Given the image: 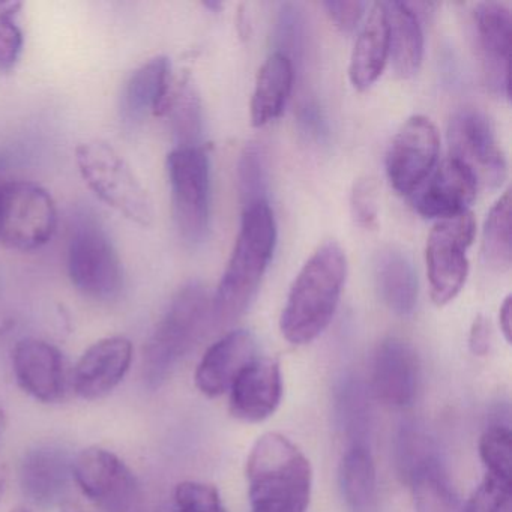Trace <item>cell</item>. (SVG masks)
Returning <instances> with one entry per match:
<instances>
[{
	"instance_id": "cell-45",
	"label": "cell",
	"mask_w": 512,
	"mask_h": 512,
	"mask_svg": "<svg viewBox=\"0 0 512 512\" xmlns=\"http://www.w3.org/2000/svg\"><path fill=\"white\" fill-rule=\"evenodd\" d=\"M4 412H2V409H0V436H2V431H4Z\"/></svg>"
},
{
	"instance_id": "cell-27",
	"label": "cell",
	"mask_w": 512,
	"mask_h": 512,
	"mask_svg": "<svg viewBox=\"0 0 512 512\" xmlns=\"http://www.w3.org/2000/svg\"><path fill=\"white\" fill-rule=\"evenodd\" d=\"M511 193L506 191L488 212L482 230V257L491 271L506 272L511 268Z\"/></svg>"
},
{
	"instance_id": "cell-11",
	"label": "cell",
	"mask_w": 512,
	"mask_h": 512,
	"mask_svg": "<svg viewBox=\"0 0 512 512\" xmlns=\"http://www.w3.org/2000/svg\"><path fill=\"white\" fill-rule=\"evenodd\" d=\"M436 125L425 116L407 119L386 152V175L400 194H412L433 172L439 157Z\"/></svg>"
},
{
	"instance_id": "cell-34",
	"label": "cell",
	"mask_w": 512,
	"mask_h": 512,
	"mask_svg": "<svg viewBox=\"0 0 512 512\" xmlns=\"http://www.w3.org/2000/svg\"><path fill=\"white\" fill-rule=\"evenodd\" d=\"M364 389L356 382H349L341 389L340 418L350 443H367L368 406Z\"/></svg>"
},
{
	"instance_id": "cell-6",
	"label": "cell",
	"mask_w": 512,
	"mask_h": 512,
	"mask_svg": "<svg viewBox=\"0 0 512 512\" xmlns=\"http://www.w3.org/2000/svg\"><path fill=\"white\" fill-rule=\"evenodd\" d=\"M68 274L86 298L110 302L124 290V269L118 251L95 215L83 212L71 226Z\"/></svg>"
},
{
	"instance_id": "cell-23",
	"label": "cell",
	"mask_w": 512,
	"mask_h": 512,
	"mask_svg": "<svg viewBox=\"0 0 512 512\" xmlns=\"http://www.w3.org/2000/svg\"><path fill=\"white\" fill-rule=\"evenodd\" d=\"M374 281L383 304L397 314L410 316L418 301V277L409 257L395 248H385L374 259Z\"/></svg>"
},
{
	"instance_id": "cell-36",
	"label": "cell",
	"mask_w": 512,
	"mask_h": 512,
	"mask_svg": "<svg viewBox=\"0 0 512 512\" xmlns=\"http://www.w3.org/2000/svg\"><path fill=\"white\" fill-rule=\"evenodd\" d=\"M176 512H227L217 488L197 481H185L175 490Z\"/></svg>"
},
{
	"instance_id": "cell-28",
	"label": "cell",
	"mask_w": 512,
	"mask_h": 512,
	"mask_svg": "<svg viewBox=\"0 0 512 512\" xmlns=\"http://www.w3.org/2000/svg\"><path fill=\"white\" fill-rule=\"evenodd\" d=\"M164 116H169L176 146H199L202 136V104L190 80L173 83Z\"/></svg>"
},
{
	"instance_id": "cell-7",
	"label": "cell",
	"mask_w": 512,
	"mask_h": 512,
	"mask_svg": "<svg viewBox=\"0 0 512 512\" xmlns=\"http://www.w3.org/2000/svg\"><path fill=\"white\" fill-rule=\"evenodd\" d=\"M173 217L179 235L199 244L208 235L211 217V169L202 146H176L167 155Z\"/></svg>"
},
{
	"instance_id": "cell-5",
	"label": "cell",
	"mask_w": 512,
	"mask_h": 512,
	"mask_svg": "<svg viewBox=\"0 0 512 512\" xmlns=\"http://www.w3.org/2000/svg\"><path fill=\"white\" fill-rule=\"evenodd\" d=\"M80 175L95 196L137 226L154 221V206L148 191L130 164L103 140L80 143L76 148Z\"/></svg>"
},
{
	"instance_id": "cell-40",
	"label": "cell",
	"mask_w": 512,
	"mask_h": 512,
	"mask_svg": "<svg viewBox=\"0 0 512 512\" xmlns=\"http://www.w3.org/2000/svg\"><path fill=\"white\" fill-rule=\"evenodd\" d=\"M493 341V329L490 320L484 316L475 317L469 334V349L475 356L488 355Z\"/></svg>"
},
{
	"instance_id": "cell-2",
	"label": "cell",
	"mask_w": 512,
	"mask_h": 512,
	"mask_svg": "<svg viewBox=\"0 0 512 512\" xmlns=\"http://www.w3.org/2000/svg\"><path fill=\"white\" fill-rule=\"evenodd\" d=\"M347 275V259L337 242H326L307 260L290 287L280 329L289 343L316 340L331 323Z\"/></svg>"
},
{
	"instance_id": "cell-19",
	"label": "cell",
	"mask_w": 512,
	"mask_h": 512,
	"mask_svg": "<svg viewBox=\"0 0 512 512\" xmlns=\"http://www.w3.org/2000/svg\"><path fill=\"white\" fill-rule=\"evenodd\" d=\"M257 344L251 332L232 331L212 344L194 376L197 389L209 398H217L230 391L242 370L257 358Z\"/></svg>"
},
{
	"instance_id": "cell-9",
	"label": "cell",
	"mask_w": 512,
	"mask_h": 512,
	"mask_svg": "<svg viewBox=\"0 0 512 512\" xmlns=\"http://www.w3.org/2000/svg\"><path fill=\"white\" fill-rule=\"evenodd\" d=\"M469 211L437 221L425 248L427 274L434 304L446 305L463 289L469 274L467 251L475 238Z\"/></svg>"
},
{
	"instance_id": "cell-43",
	"label": "cell",
	"mask_w": 512,
	"mask_h": 512,
	"mask_svg": "<svg viewBox=\"0 0 512 512\" xmlns=\"http://www.w3.org/2000/svg\"><path fill=\"white\" fill-rule=\"evenodd\" d=\"M59 509H61V512H91L83 503L70 499V497L59 503Z\"/></svg>"
},
{
	"instance_id": "cell-3",
	"label": "cell",
	"mask_w": 512,
	"mask_h": 512,
	"mask_svg": "<svg viewBox=\"0 0 512 512\" xmlns=\"http://www.w3.org/2000/svg\"><path fill=\"white\" fill-rule=\"evenodd\" d=\"M251 512H307L313 469L304 452L280 433L257 439L247 460Z\"/></svg>"
},
{
	"instance_id": "cell-22",
	"label": "cell",
	"mask_w": 512,
	"mask_h": 512,
	"mask_svg": "<svg viewBox=\"0 0 512 512\" xmlns=\"http://www.w3.org/2000/svg\"><path fill=\"white\" fill-rule=\"evenodd\" d=\"M389 56L388 22L385 5L376 4L359 32L350 59L349 77L358 91H365L379 79Z\"/></svg>"
},
{
	"instance_id": "cell-12",
	"label": "cell",
	"mask_w": 512,
	"mask_h": 512,
	"mask_svg": "<svg viewBox=\"0 0 512 512\" xmlns=\"http://www.w3.org/2000/svg\"><path fill=\"white\" fill-rule=\"evenodd\" d=\"M73 479L91 502L107 512H121L136 496L137 482L130 467L112 451L98 446L74 458Z\"/></svg>"
},
{
	"instance_id": "cell-37",
	"label": "cell",
	"mask_w": 512,
	"mask_h": 512,
	"mask_svg": "<svg viewBox=\"0 0 512 512\" xmlns=\"http://www.w3.org/2000/svg\"><path fill=\"white\" fill-rule=\"evenodd\" d=\"M463 512H511V484L485 476Z\"/></svg>"
},
{
	"instance_id": "cell-18",
	"label": "cell",
	"mask_w": 512,
	"mask_h": 512,
	"mask_svg": "<svg viewBox=\"0 0 512 512\" xmlns=\"http://www.w3.org/2000/svg\"><path fill=\"white\" fill-rule=\"evenodd\" d=\"M476 191L478 184L472 173L448 158L413 191V206L422 217L443 220L466 212Z\"/></svg>"
},
{
	"instance_id": "cell-26",
	"label": "cell",
	"mask_w": 512,
	"mask_h": 512,
	"mask_svg": "<svg viewBox=\"0 0 512 512\" xmlns=\"http://www.w3.org/2000/svg\"><path fill=\"white\" fill-rule=\"evenodd\" d=\"M340 487L350 512H377V473L367 443H350L340 464Z\"/></svg>"
},
{
	"instance_id": "cell-42",
	"label": "cell",
	"mask_w": 512,
	"mask_h": 512,
	"mask_svg": "<svg viewBox=\"0 0 512 512\" xmlns=\"http://www.w3.org/2000/svg\"><path fill=\"white\" fill-rule=\"evenodd\" d=\"M499 325L500 331H502L503 337L508 343H511L512 335V301L511 296H506L503 304L500 305L499 310Z\"/></svg>"
},
{
	"instance_id": "cell-1",
	"label": "cell",
	"mask_w": 512,
	"mask_h": 512,
	"mask_svg": "<svg viewBox=\"0 0 512 512\" xmlns=\"http://www.w3.org/2000/svg\"><path fill=\"white\" fill-rule=\"evenodd\" d=\"M275 244L277 224L268 202L244 208L235 248L211 301L212 320L217 325H230L250 308L271 262Z\"/></svg>"
},
{
	"instance_id": "cell-38",
	"label": "cell",
	"mask_w": 512,
	"mask_h": 512,
	"mask_svg": "<svg viewBox=\"0 0 512 512\" xmlns=\"http://www.w3.org/2000/svg\"><path fill=\"white\" fill-rule=\"evenodd\" d=\"M352 212L356 223L365 229H373L379 215L376 187L370 179H361L352 191Z\"/></svg>"
},
{
	"instance_id": "cell-20",
	"label": "cell",
	"mask_w": 512,
	"mask_h": 512,
	"mask_svg": "<svg viewBox=\"0 0 512 512\" xmlns=\"http://www.w3.org/2000/svg\"><path fill=\"white\" fill-rule=\"evenodd\" d=\"M73 461L65 449L55 446L29 451L20 464L23 494L35 505L59 506L73 481Z\"/></svg>"
},
{
	"instance_id": "cell-35",
	"label": "cell",
	"mask_w": 512,
	"mask_h": 512,
	"mask_svg": "<svg viewBox=\"0 0 512 512\" xmlns=\"http://www.w3.org/2000/svg\"><path fill=\"white\" fill-rule=\"evenodd\" d=\"M275 40L278 44V53L295 62L304 55L305 23L304 17L295 5L286 4L281 7L277 20Z\"/></svg>"
},
{
	"instance_id": "cell-32",
	"label": "cell",
	"mask_w": 512,
	"mask_h": 512,
	"mask_svg": "<svg viewBox=\"0 0 512 512\" xmlns=\"http://www.w3.org/2000/svg\"><path fill=\"white\" fill-rule=\"evenodd\" d=\"M238 184L244 208L266 202V161L263 149L256 143L245 146L238 161Z\"/></svg>"
},
{
	"instance_id": "cell-8",
	"label": "cell",
	"mask_w": 512,
	"mask_h": 512,
	"mask_svg": "<svg viewBox=\"0 0 512 512\" xmlns=\"http://www.w3.org/2000/svg\"><path fill=\"white\" fill-rule=\"evenodd\" d=\"M58 229V208L49 191L35 182L0 185V242L13 250H40Z\"/></svg>"
},
{
	"instance_id": "cell-44",
	"label": "cell",
	"mask_w": 512,
	"mask_h": 512,
	"mask_svg": "<svg viewBox=\"0 0 512 512\" xmlns=\"http://www.w3.org/2000/svg\"><path fill=\"white\" fill-rule=\"evenodd\" d=\"M205 7H208L209 10L217 11L223 7V4H220V2H206Z\"/></svg>"
},
{
	"instance_id": "cell-41",
	"label": "cell",
	"mask_w": 512,
	"mask_h": 512,
	"mask_svg": "<svg viewBox=\"0 0 512 512\" xmlns=\"http://www.w3.org/2000/svg\"><path fill=\"white\" fill-rule=\"evenodd\" d=\"M301 124L304 125L305 130L310 131L314 136L325 133V121L320 115L319 107L313 106V104H307L301 110Z\"/></svg>"
},
{
	"instance_id": "cell-25",
	"label": "cell",
	"mask_w": 512,
	"mask_h": 512,
	"mask_svg": "<svg viewBox=\"0 0 512 512\" xmlns=\"http://www.w3.org/2000/svg\"><path fill=\"white\" fill-rule=\"evenodd\" d=\"M295 67L289 58L275 52L260 68L251 98V122L263 127L277 119L292 92Z\"/></svg>"
},
{
	"instance_id": "cell-47",
	"label": "cell",
	"mask_w": 512,
	"mask_h": 512,
	"mask_svg": "<svg viewBox=\"0 0 512 512\" xmlns=\"http://www.w3.org/2000/svg\"><path fill=\"white\" fill-rule=\"evenodd\" d=\"M11 512H29L28 509H25V508H17V509H13V511Z\"/></svg>"
},
{
	"instance_id": "cell-15",
	"label": "cell",
	"mask_w": 512,
	"mask_h": 512,
	"mask_svg": "<svg viewBox=\"0 0 512 512\" xmlns=\"http://www.w3.org/2000/svg\"><path fill=\"white\" fill-rule=\"evenodd\" d=\"M476 41L491 91L511 95V10L499 2H482L473 13Z\"/></svg>"
},
{
	"instance_id": "cell-4",
	"label": "cell",
	"mask_w": 512,
	"mask_h": 512,
	"mask_svg": "<svg viewBox=\"0 0 512 512\" xmlns=\"http://www.w3.org/2000/svg\"><path fill=\"white\" fill-rule=\"evenodd\" d=\"M208 290L190 281L176 292L143 349V379L160 388L202 338L212 319Z\"/></svg>"
},
{
	"instance_id": "cell-31",
	"label": "cell",
	"mask_w": 512,
	"mask_h": 512,
	"mask_svg": "<svg viewBox=\"0 0 512 512\" xmlns=\"http://www.w3.org/2000/svg\"><path fill=\"white\" fill-rule=\"evenodd\" d=\"M479 457L487 475L511 484L512 434L506 425H491L479 440Z\"/></svg>"
},
{
	"instance_id": "cell-29",
	"label": "cell",
	"mask_w": 512,
	"mask_h": 512,
	"mask_svg": "<svg viewBox=\"0 0 512 512\" xmlns=\"http://www.w3.org/2000/svg\"><path fill=\"white\" fill-rule=\"evenodd\" d=\"M416 512H463L442 463L419 470L409 479Z\"/></svg>"
},
{
	"instance_id": "cell-13",
	"label": "cell",
	"mask_w": 512,
	"mask_h": 512,
	"mask_svg": "<svg viewBox=\"0 0 512 512\" xmlns=\"http://www.w3.org/2000/svg\"><path fill=\"white\" fill-rule=\"evenodd\" d=\"M418 353L401 338L383 340L376 349L371 368V389L377 400L391 407L413 403L419 388Z\"/></svg>"
},
{
	"instance_id": "cell-14",
	"label": "cell",
	"mask_w": 512,
	"mask_h": 512,
	"mask_svg": "<svg viewBox=\"0 0 512 512\" xmlns=\"http://www.w3.org/2000/svg\"><path fill=\"white\" fill-rule=\"evenodd\" d=\"M13 368L26 394L43 403H58L67 392L64 355L58 347L38 338H25L14 347Z\"/></svg>"
},
{
	"instance_id": "cell-30",
	"label": "cell",
	"mask_w": 512,
	"mask_h": 512,
	"mask_svg": "<svg viewBox=\"0 0 512 512\" xmlns=\"http://www.w3.org/2000/svg\"><path fill=\"white\" fill-rule=\"evenodd\" d=\"M395 460L398 472L404 481H409L419 470L439 464V454L433 440L418 430L415 425H407L398 434L395 443Z\"/></svg>"
},
{
	"instance_id": "cell-17",
	"label": "cell",
	"mask_w": 512,
	"mask_h": 512,
	"mask_svg": "<svg viewBox=\"0 0 512 512\" xmlns=\"http://www.w3.org/2000/svg\"><path fill=\"white\" fill-rule=\"evenodd\" d=\"M283 389L280 362L256 358L230 386V412L239 421H265L280 406Z\"/></svg>"
},
{
	"instance_id": "cell-39",
	"label": "cell",
	"mask_w": 512,
	"mask_h": 512,
	"mask_svg": "<svg viewBox=\"0 0 512 512\" xmlns=\"http://www.w3.org/2000/svg\"><path fill=\"white\" fill-rule=\"evenodd\" d=\"M323 8L338 29L343 32H353L361 23L362 17L365 16L368 4L358 2V0H353V2L344 0V2H325Z\"/></svg>"
},
{
	"instance_id": "cell-46",
	"label": "cell",
	"mask_w": 512,
	"mask_h": 512,
	"mask_svg": "<svg viewBox=\"0 0 512 512\" xmlns=\"http://www.w3.org/2000/svg\"><path fill=\"white\" fill-rule=\"evenodd\" d=\"M4 473L0 472V493H2V490H4Z\"/></svg>"
},
{
	"instance_id": "cell-33",
	"label": "cell",
	"mask_w": 512,
	"mask_h": 512,
	"mask_svg": "<svg viewBox=\"0 0 512 512\" xmlns=\"http://www.w3.org/2000/svg\"><path fill=\"white\" fill-rule=\"evenodd\" d=\"M23 4L19 0H0V70L16 67L25 46L19 19Z\"/></svg>"
},
{
	"instance_id": "cell-16",
	"label": "cell",
	"mask_w": 512,
	"mask_h": 512,
	"mask_svg": "<svg viewBox=\"0 0 512 512\" xmlns=\"http://www.w3.org/2000/svg\"><path fill=\"white\" fill-rule=\"evenodd\" d=\"M133 344L125 337H109L92 344L74 367V391L85 400L110 394L130 371Z\"/></svg>"
},
{
	"instance_id": "cell-24",
	"label": "cell",
	"mask_w": 512,
	"mask_h": 512,
	"mask_svg": "<svg viewBox=\"0 0 512 512\" xmlns=\"http://www.w3.org/2000/svg\"><path fill=\"white\" fill-rule=\"evenodd\" d=\"M388 22L389 56L394 70L403 79L415 76L424 56V35L418 14L409 4L386 2Z\"/></svg>"
},
{
	"instance_id": "cell-21",
	"label": "cell",
	"mask_w": 512,
	"mask_h": 512,
	"mask_svg": "<svg viewBox=\"0 0 512 512\" xmlns=\"http://www.w3.org/2000/svg\"><path fill=\"white\" fill-rule=\"evenodd\" d=\"M173 89L172 64L166 56H155L137 68L125 83L122 110L130 121L146 116H164Z\"/></svg>"
},
{
	"instance_id": "cell-10",
	"label": "cell",
	"mask_w": 512,
	"mask_h": 512,
	"mask_svg": "<svg viewBox=\"0 0 512 512\" xmlns=\"http://www.w3.org/2000/svg\"><path fill=\"white\" fill-rule=\"evenodd\" d=\"M451 158L463 164L478 188L497 190L508 176V164L490 119L475 109L458 110L448 127Z\"/></svg>"
}]
</instances>
